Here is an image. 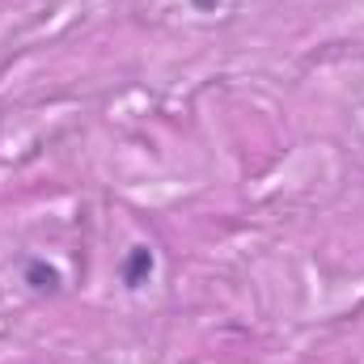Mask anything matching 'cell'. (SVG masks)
<instances>
[{"label":"cell","mask_w":364,"mask_h":364,"mask_svg":"<svg viewBox=\"0 0 364 364\" xmlns=\"http://www.w3.org/2000/svg\"><path fill=\"white\" fill-rule=\"evenodd\" d=\"M21 284H26L30 292H38V296H51V292L64 288V275H60L55 263H47V259H26V267H21Z\"/></svg>","instance_id":"6da1fadb"},{"label":"cell","mask_w":364,"mask_h":364,"mask_svg":"<svg viewBox=\"0 0 364 364\" xmlns=\"http://www.w3.org/2000/svg\"><path fill=\"white\" fill-rule=\"evenodd\" d=\"M153 272H157V255H153L149 246H132L127 259H123V267H119V275H123L127 288H144V284L153 279Z\"/></svg>","instance_id":"7a4b0ae2"}]
</instances>
